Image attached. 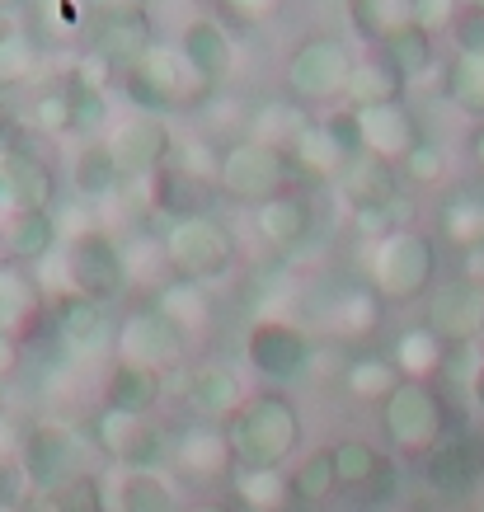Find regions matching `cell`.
<instances>
[{
    "label": "cell",
    "mask_w": 484,
    "mask_h": 512,
    "mask_svg": "<svg viewBox=\"0 0 484 512\" xmlns=\"http://www.w3.org/2000/svg\"><path fill=\"white\" fill-rule=\"evenodd\" d=\"M470 400H475V409L484 414V357L475 362V372H470Z\"/></svg>",
    "instance_id": "cell-54"
},
{
    "label": "cell",
    "mask_w": 484,
    "mask_h": 512,
    "mask_svg": "<svg viewBox=\"0 0 484 512\" xmlns=\"http://www.w3.org/2000/svg\"><path fill=\"white\" fill-rule=\"evenodd\" d=\"M348 160H353V151H348L344 141L329 132L325 118H320V123H306L297 137H292V146H287V165H292V174H301L306 184H329V179H344Z\"/></svg>",
    "instance_id": "cell-23"
},
{
    "label": "cell",
    "mask_w": 484,
    "mask_h": 512,
    "mask_svg": "<svg viewBox=\"0 0 484 512\" xmlns=\"http://www.w3.org/2000/svg\"><path fill=\"white\" fill-rule=\"evenodd\" d=\"M0 5H5V0H0Z\"/></svg>",
    "instance_id": "cell-62"
},
{
    "label": "cell",
    "mask_w": 484,
    "mask_h": 512,
    "mask_svg": "<svg viewBox=\"0 0 484 512\" xmlns=\"http://www.w3.org/2000/svg\"><path fill=\"white\" fill-rule=\"evenodd\" d=\"M160 259L170 264V278L188 282H217L221 273H231L235 264V235L231 226L212 212H188V217H170L165 235H160Z\"/></svg>",
    "instance_id": "cell-4"
},
{
    "label": "cell",
    "mask_w": 484,
    "mask_h": 512,
    "mask_svg": "<svg viewBox=\"0 0 484 512\" xmlns=\"http://www.w3.org/2000/svg\"><path fill=\"white\" fill-rule=\"evenodd\" d=\"M367 287L386 306H409L438 287V245L419 226H400L372 245L367 259Z\"/></svg>",
    "instance_id": "cell-3"
},
{
    "label": "cell",
    "mask_w": 484,
    "mask_h": 512,
    "mask_svg": "<svg viewBox=\"0 0 484 512\" xmlns=\"http://www.w3.org/2000/svg\"><path fill=\"white\" fill-rule=\"evenodd\" d=\"M254 231L268 249H297L311 240L315 231V207L301 188H282L278 198H268L254 207Z\"/></svg>",
    "instance_id": "cell-22"
},
{
    "label": "cell",
    "mask_w": 484,
    "mask_h": 512,
    "mask_svg": "<svg viewBox=\"0 0 484 512\" xmlns=\"http://www.w3.org/2000/svg\"><path fill=\"white\" fill-rule=\"evenodd\" d=\"M156 24L141 0H99L90 15V52L123 76L132 62H141L156 47Z\"/></svg>",
    "instance_id": "cell-10"
},
{
    "label": "cell",
    "mask_w": 484,
    "mask_h": 512,
    "mask_svg": "<svg viewBox=\"0 0 484 512\" xmlns=\"http://www.w3.org/2000/svg\"><path fill=\"white\" fill-rule=\"evenodd\" d=\"M85 461V437L66 423H33L19 437V466L29 475L33 494H52L57 484H66L71 475H80Z\"/></svg>",
    "instance_id": "cell-13"
},
{
    "label": "cell",
    "mask_w": 484,
    "mask_h": 512,
    "mask_svg": "<svg viewBox=\"0 0 484 512\" xmlns=\"http://www.w3.org/2000/svg\"><path fill=\"white\" fill-rule=\"evenodd\" d=\"M287 184H292V165H287L282 151H273L264 141L240 137L217 151V193L221 198L259 207V202L278 198Z\"/></svg>",
    "instance_id": "cell-7"
},
{
    "label": "cell",
    "mask_w": 484,
    "mask_h": 512,
    "mask_svg": "<svg viewBox=\"0 0 484 512\" xmlns=\"http://www.w3.org/2000/svg\"><path fill=\"white\" fill-rule=\"evenodd\" d=\"M466 5H470V10H484V0H466Z\"/></svg>",
    "instance_id": "cell-58"
},
{
    "label": "cell",
    "mask_w": 484,
    "mask_h": 512,
    "mask_svg": "<svg viewBox=\"0 0 484 512\" xmlns=\"http://www.w3.org/2000/svg\"><path fill=\"white\" fill-rule=\"evenodd\" d=\"M179 52H184L188 66L203 76L207 90L221 85V80L231 76V66H235V38H231V29H226L217 15H193L188 19L184 33H179Z\"/></svg>",
    "instance_id": "cell-20"
},
{
    "label": "cell",
    "mask_w": 484,
    "mask_h": 512,
    "mask_svg": "<svg viewBox=\"0 0 484 512\" xmlns=\"http://www.w3.org/2000/svg\"><path fill=\"white\" fill-rule=\"evenodd\" d=\"M386 320V301L362 282V287H348L339 301H334V315H329V329L339 334V339H372L376 329Z\"/></svg>",
    "instance_id": "cell-34"
},
{
    "label": "cell",
    "mask_w": 484,
    "mask_h": 512,
    "mask_svg": "<svg viewBox=\"0 0 484 512\" xmlns=\"http://www.w3.org/2000/svg\"><path fill=\"white\" fill-rule=\"evenodd\" d=\"M358 113V146L376 160L405 165L414 146L423 141V127L409 104H381V109H353Z\"/></svg>",
    "instance_id": "cell-18"
},
{
    "label": "cell",
    "mask_w": 484,
    "mask_h": 512,
    "mask_svg": "<svg viewBox=\"0 0 484 512\" xmlns=\"http://www.w3.org/2000/svg\"><path fill=\"white\" fill-rule=\"evenodd\" d=\"M71 184H76L80 198H109L113 188L123 184V170L113 160L109 141H85L71 160Z\"/></svg>",
    "instance_id": "cell-39"
},
{
    "label": "cell",
    "mask_w": 484,
    "mask_h": 512,
    "mask_svg": "<svg viewBox=\"0 0 484 512\" xmlns=\"http://www.w3.org/2000/svg\"><path fill=\"white\" fill-rule=\"evenodd\" d=\"M29 123H33V132H43V137H66V132H76L71 90H66V85H52V90H43L38 99H33Z\"/></svg>",
    "instance_id": "cell-44"
},
{
    "label": "cell",
    "mask_w": 484,
    "mask_h": 512,
    "mask_svg": "<svg viewBox=\"0 0 484 512\" xmlns=\"http://www.w3.org/2000/svg\"><path fill=\"white\" fill-rule=\"evenodd\" d=\"M47 315H52L57 339H62L71 353H94L104 339H113L104 306H99V301H90V296H80V292H62L57 301H52V311H47Z\"/></svg>",
    "instance_id": "cell-24"
},
{
    "label": "cell",
    "mask_w": 484,
    "mask_h": 512,
    "mask_svg": "<svg viewBox=\"0 0 484 512\" xmlns=\"http://www.w3.org/2000/svg\"><path fill=\"white\" fill-rule=\"evenodd\" d=\"M447 353H452V343H442L428 325L400 329V339L391 343V362L400 381H433L447 367Z\"/></svg>",
    "instance_id": "cell-31"
},
{
    "label": "cell",
    "mask_w": 484,
    "mask_h": 512,
    "mask_svg": "<svg viewBox=\"0 0 484 512\" xmlns=\"http://www.w3.org/2000/svg\"><path fill=\"white\" fill-rule=\"evenodd\" d=\"M90 447L109 456L118 470H160L170 461V433L151 419L99 409L90 419Z\"/></svg>",
    "instance_id": "cell-9"
},
{
    "label": "cell",
    "mask_w": 484,
    "mask_h": 512,
    "mask_svg": "<svg viewBox=\"0 0 484 512\" xmlns=\"http://www.w3.org/2000/svg\"><path fill=\"white\" fill-rule=\"evenodd\" d=\"M438 38L428 29H419L414 19H405L400 29H391L386 33V43H381V52H386V62L400 71L405 80H419V76H428L433 71V62H438Z\"/></svg>",
    "instance_id": "cell-35"
},
{
    "label": "cell",
    "mask_w": 484,
    "mask_h": 512,
    "mask_svg": "<svg viewBox=\"0 0 484 512\" xmlns=\"http://www.w3.org/2000/svg\"><path fill=\"white\" fill-rule=\"evenodd\" d=\"M400 386V372H395L391 353H353L344 362V395L358 404H376L381 409V400L391 395V390Z\"/></svg>",
    "instance_id": "cell-33"
},
{
    "label": "cell",
    "mask_w": 484,
    "mask_h": 512,
    "mask_svg": "<svg viewBox=\"0 0 484 512\" xmlns=\"http://www.w3.org/2000/svg\"><path fill=\"white\" fill-rule=\"evenodd\" d=\"M353 226H358L367 240H386L391 231H400V221H395V207H362V212H353Z\"/></svg>",
    "instance_id": "cell-50"
},
{
    "label": "cell",
    "mask_w": 484,
    "mask_h": 512,
    "mask_svg": "<svg viewBox=\"0 0 484 512\" xmlns=\"http://www.w3.org/2000/svg\"><path fill=\"white\" fill-rule=\"evenodd\" d=\"M29 494H33V484H29V475H24V466H19V456L15 461L0 456V508H19Z\"/></svg>",
    "instance_id": "cell-49"
},
{
    "label": "cell",
    "mask_w": 484,
    "mask_h": 512,
    "mask_svg": "<svg viewBox=\"0 0 484 512\" xmlns=\"http://www.w3.org/2000/svg\"><path fill=\"white\" fill-rule=\"evenodd\" d=\"M231 494L240 508H250V512H292L297 508L292 470L287 466H240L231 475Z\"/></svg>",
    "instance_id": "cell-30"
},
{
    "label": "cell",
    "mask_w": 484,
    "mask_h": 512,
    "mask_svg": "<svg viewBox=\"0 0 484 512\" xmlns=\"http://www.w3.org/2000/svg\"><path fill=\"white\" fill-rule=\"evenodd\" d=\"M226 5H231V10H240L245 19H259V15H268L278 0H226Z\"/></svg>",
    "instance_id": "cell-52"
},
{
    "label": "cell",
    "mask_w": 484,
    "mask_h": 512,
    "mask_svg": "<svg viewBox=\"0 0 484 512\" xmlns=\"http://www.w3.org/2000/svg\"><path fill=\"white\" fill-rule=\"evenodd\" d=\"M0 226H5V259L15 268L43 264L47 254L57 249V240H62L57 212H10Z\"/></svg>",
    "instance_id": "cell-29"
},
{
    "label": "cell",
    "mask_w": 484,
    "mask_h": 512,
    "mask_svg": "<svg viewBox=\"0 0 484 512\" xmlns=\"http://www.w3.org/2000/svg\"><path fill=\"white\" fill-rule=\"evenodd\" d=\"M442 343H475L484 334V278L452 273L428 292V320Z\"/></svg>",
    "instance_id": "cell-15"
},
{
    "label": "cell",
    "mask_w": 484,
    "mask_h": 512,
    "mask_svg": "<svg viewBox=\"0 0 484 512\" xmlns=\"http://www.w3.org/2000/svg\"><path fill=\"white\" fill-rule=\"evenodd\" d=\"M311 357H315L311 334L292 325V320L264 315V320H254L245 329V362L264 381H297V376L311 372Z\"/></svg>",
    "instance_id": "cell-12"
},
{
    "label": "cell",
    "mask_w": 484,
    "mask_h": 512,
    "mask_svg": "<svg viewBox=\"0 0 484 512\" xmlns=\"http://www.w3.org/2000/svg\"><path fill=\"white\" fill-rule=\"evenodd\" d=\"M344 10H348V24H353V33H358L362 43L381 47L386 33L400 29L409 19V0H344Z\"/></svg>",
    "instance_id": "cell-41"
},
{
    "label": "cell",
    "mask_w": 484,
    "mask_h": 512,
    "mask_svg": "<svg viewBox=\"0 0 484 512\" xmlns=\"http://www.w3.org/2000/svg\"><path fill=\"white\" fill-rule=\"evenodd\" d=\"M123 90L141 113H160V118H165V113H174V109L198 104L207 94V85H203V76L188 66L179 43H156L141 62H132L123 71Z\"/></svg>",
    "instance_id": "cell-6"
},
{
    "label": "cell",
    "mask_w": 484,
    "mask_h": 512,
    "mask_svg": "<svg viewBox=\"0 0 484 512\" xmlns=\"http://www.w3.org/2000/svg\"><path fill=\"white\" fill-rule=\"evenodd\" d=\"M38 503H43V512H109V489L99 475L80 470L66 484H57L52 494H38Z\"/></svg>",
    "instance_id": "cell-42"
},
{
    "label": "cell",
    "mask_w": 484,
    "mask_h": 512,
    "mask_svg": "<svg viewBox=\"0 0 484 512\" xmlns=\"http://www.w3.org/2000/svg\"><path fill=\"white\" fill-rule=\"evenodd\" d=\"M433 480L442 484V489H466L470 484V461H466V451H433Z\"/></svg>",
    "instance_id": "cell-48"
},
{
    "label": "cell",
    "mask_w": 484,
    "mask_h": 512,
    "mask_svg": "<svg viewBox=\"0 0 484 512\" xmlns=\"http://www.w3.org/2000/svg\"><path fill=\"white\" fill-rule=\"evenodd\" d=\"M287 470H292V494H297V503H306V508H320V503H329V498L339 494L334 447H311Z\"/></svg>",
    "instance_id": "cell-38"
},
{
    "label": "cell",
    "mask_w": 484,
    "mask_h": 512,
    "mask_svg": "<svg viewBox=\"0 0 484 512\" xmlns=\"http://www.w3.org/2000/svg\"><path fill=\"white\" fill-rule=\"evenodd\" d=\"M400 170H405L419 188H433V184H442V179H447V151H442L438 141L423 137L419 146H414V156H409Z\"/></svg>",
    "instance_id": "cell-46"
},
{
    "label": "cell",
    "mask_w": 484,
    "mask_h": 512,
    "mask_svg": "<svg viewBox=\"0 0 484 512\" xmlns=\"http://www.w3.org/2000/svg\"><path fill=\"white\" fill-rule=\"evenodd\" d=\"M109 508L118 512H184L179 489L165 470H118L109 484Z\"/></svg>",
    "instance_id": "cell-27"
},
{
    "label": "cell",
    "mask_w": 484,
    "mask_h": 512,
    "mask_svg": "<svg viewBox=\"0 0 484 512\" xmlns=\"http://www.w3.org/2000/svg\"><path fill=\"white\" fill-rule=\"evenodd\" d=\"M170 466L179 470L188 484H231L240 461H235L226 423L188 419L179 433H170Z\"/></svg>",
    "instance_id": "cell-14"
},
{
    "label": "cell",
    "mask_w": 484,
    "mask_h": 512,
    "mask_svg": "<svg viewBox=\"0 0 484 512\" xmlns=\"http://www.w3.org/2000/svg\"><path fill=\"white\" fill-rule=\"evenodd\" d=\"M339 184H344V198L353 202V212H362V207H395L400 202V165L358 151L348 160Z\"/></svg>",
    "instance_id": "cell-26"
},
{
    "label": "cell",
    "mask_w": 484,
    "mask_h": 512,
    "mask_svg": "<svg viewBox=\"0 0 484 512\" xmlns=\"http://www.w3.org/2000/svg\"><path fill=\"white\" fill-rule=\"evenodd\" d=\"M0 254H5V226H0Z\"/></svg>",
    "instance_id": "cell-59"
},
{
    "label": "cell",
    "mask_w": 484,
    "mask_h": 512,
    "mask_svg": "<svg viewBox=\"0 0 484 512\" xmlns=\"http://www.w3.org/2000/svg\"><path fill=\"white\" fill-rule=\"evenodd\" d=\"M456 52H484V10H461V19L452 24Z\"/></svg>",
    "instance_id": "cell-51"
},
{
    "label": "cell",
    "mask_w": 484,
    "mask_h": 512,
    "mask_svg": "<svg viewBox=\"0 0 484 512\" xmlns=\"http://www.w3.org/2000/svg\"><path fill=\"white\" fill-rule=\"evenodd\" d=\"M47 315V292L29 268L0 264V339L24 343Z\"/></svg>",
    "instance_id": "cell-21"
},
{
    "label": "cell",
    "mask_w": 484,
    "mask_h": 512,
    "mask_svg": "<svg viewBox=\"0 0 484 512\" xmlns=\"http://www.w3.org/2000/svg\"><path fill=\"white\" fill-rule=\"evenodd\" d=\"M127 273H132V264H127L123 245L109 231H76L66 240V278H71V292L109 306L113 296L127 292Z\"/></svg>",
    "instance_id": "cell-11"
},
{
    "label": "cell",
    "mask_w": 484,
    "mask_h": 512,
    "mask_svg": "<svg viewBox=\"0 0 484 512\" xmlns=\"http://www.w3.org/2000/svg\"><path fill=\"white\" fill-rule=\"evenodd\" d=\"M240 466H292L301 456V409L282 390H259L226 423Z\"/></svg>",
    "instance_id": "cell-1"
},
{
    "label": "cell",
    "mask_w": 484,
    "mask_h": 512,
    "mask_svg": "<svg viewBox=\"0 0 484 512\" xmlns=\"http://www.w3.org/2000/svg\"><path fill=\"white\" fill-rule=\"evenodd\" d=\"M409 80L386 62V52L372 47L362 52L358 66H353V80H348V109H381V104H405Z\"/></svg>",
    "instance_id": "cell-28"
},
{
    "label": "cell",
    "mask_w": 484,
    "mask_h": 512,
    "mask_svg": "<svg viewBox=\"0 0 484 512\" xmlns=\"http://www.w3.org/2000/svg\"><path fill=\"white\" fill-rule=\"evenodd\" d=\"M480 512H484V503H480Z\"/></svg>",
    "instance_id": "cell-61"
},
{
    "label": "cell",
    "mask_w": 484,
    "mask_h": 512,
    "mask_svg": "<svg viewBox=\"0 0 484 512\" xmlns=\"http://www.w3.org/2000/svg\"><path fill=\"white\" fill-rule=\"evenodd\" d=\"M160 381H165V376L113 362V372L104 376V409L151 419V414H156V404H160V395H165V386H160Z\"/></svg>",
    "instance_id": "cell-32"
},
{
    "label": "cell",
    "mask_w": 484,
    "mask_h": 512,
    "mask_svg": "<svg viewBox=\"0 0 484 512\" xmlns=\"http://www.w3.org/2000/svg\"><path fill=\"white\" fill-rule=\"evenodd\" d=\"M442 90L461 113L470 118H484V52H452L447 62V76H442Z\"/></svg>",
    "instance_id": "cell-40"
},
{
    "label": "cell",
    "mask_w": 484,
    "mask_h": 512,
    "mask_svg": "<svg viewBox=\"0 0 484 512\" xmlns=\"http://www.w3.org/2000/svg\"><path fill=\"white\" fill-rule=\"evenodd\" d=\"M470 160H475V165L484 170V123L475 127V137H470Z\"/></svg>",
    "instance_id": "cell-55"
},
{
    "label": "cell",
    "mask_w": 484,
    "mask_h": 512,
    "mask_svg": "<svg viewBox=\"0 0 484 512\" xmlns=\"http://www.w3.org/2000/svg\"><path fill=\"white\" fill-rule=\"evenodd\" d=\"M353 47L334 33H306L287 62H282V85L287 99L301 109H339L348 99V80H353Z\"/></svg>",
    "instance_id": "cell-2"
},
{
    "label": "cell",
    "mask_w": 484,
    "mask_h": 512,
    "mask_svg": "<svg viewBox=\"0 0 484 512\" xmlns=\"http://www.w3.org/2000/svg\"><path fill=\"white\" fill-rule=\"evenodd\" d=\"M38 76V43L19 29H0V90H15Z\"/></svg>",
    "instance_id": "cell-43"
},
{
    "label": "cell",
    "mask_w": 484,
    "mask_h": 512,
    "mask_svg": "<svg viewBox=\"0 0 484 512\" xmlns=\"http://www.w3.org/2000/svg\"><path fill=\"white\" fill-rule=\"evenodd\" d=\"M438 231L447 235V245L466 249V254H480L484 249V198L480 193H452V198L438 207Z\"/></svg>",
    "instance_id": "cell-37"
},
{
    "label": "cell",
    "mask_w": 484,
    "mask_h": 512,
    "mask_svg": "<svg viewBox=\"0 0 484 512\" xmlns=\"http://www.w3.org/2000/svg\"><path fill=\"white\" fill-rule=\"evenodd\" d=\"M334 470H339V489L367 494L386 475V456L367 437H344V442H334Z\"/></svg>",
    "instance_id": "cell-36"
},
{
    "label": "cell",
    "mask_w": 484,
    "mask_h": 512,
    "mask_svg": "<svg viewBox=\"0 0 484 512\" xmlns=\"http://www.w3.org/2000/svg\"><path fill=\"white\" fill-rule=\"evenodd\" d=\"M461 10H466V0H409V19H414L419 29H428L433 38H438V33H452Z\"/></svg>",
    "instance_id": "cell-47"
},
{
    "label": "cell",
    "mask_w": 484,
    "mask_h": 512,
    "mask_svg": "<svg viewBox=\"0 0 484 512\" xmlns=\"http://www.w3.org/2000/svg\"><path fill=\"white\" fill-rule=\"evenodd\" d=\"M250 400V390L235 367L226 362H203L184 376V409L198 423H231Z\"/></svg>",
    "instance_id": "cell-17"
},
{
    "label": "cell",
    "mask_w": 484,
    "mask_h": 512,
    "mask_svg": "<svg viewBox=\"0 0 484 512\" xmlns=\"http://www.w3.org/2000/svg\"><path fill=\"white\" fill-rule=\"evenodd\" d=\"M184 348H188V339L151 301L123 311V320L113 329V353H118V362H123V367H141V372H156V376L174 372V367L184 362Z\"/></svg>",
    "instance_id": "cell-8"
},
{
    "label": "cell",
    "mask_w": 484,
    "mask_h": 512,
    "mask_svg": "<svg viewBox=\"0 0 484 512\" xmlns=\"http://www.w3.org/2000/svg\"><path fill=\"white\" fill-rule=\"evenodd\" d=\"M184 512H231L226 503H212V498H198V503H184Z\"/></svg>",
    "instance_id": "cell-56"
},
{
    "label": "cell",
    "mask_w": 484,
    "mask_h": 512,
    "mask_svg": "<svg viewBox=\"0 0 484 512\" xmlns=\"http://www.w3.org/2000/svg\"><path fill=\"white\" fill-rule=\"evenodd\" d=\"M104 141H109V151L123 174H160L170 165V151H174L170 123L160 113H141V109L132 118H123Z\"/></svg>",
    "instance_id": "cell-16"
},
{
    "label": "cell",
    "mask_w": 484,
    "mask_h": 512,
    "mask_svg": "<svg viewBox=\"0 0 484 512\" xmlns=\"http://www.w3.org/2000/svg\"><path fill=\"white\" fill-rule=\"evenodd\" d=\"M447 400H442L433 381H400V386L381 400V433L400 456H433L447 442Z\"/></svg>",
    "instance_id": "cell-5"
},
{
    "label": "cell",
    "mask_w": 484,
    "mask_h": 512,
    "mask_svg": "<svg viewBox=\"0 0 484 512\" xmlns=\"http://www.w3.org/2000/svg\"><path fill=\"white\" fill-rule=\"evenodd\" d=\"M151 306H156L165 320H170L188 343L203 339L207 329H212V296H207L203 282H188V278H165L151 296Z\"/></svg>",
    "instance_id": "cell-25"
},
{
    "label": "cell",
    "mask_w": 484,
    "mask_h": 512,
    "mask_svg": "<svg viewBox=\"0 0 484 512\" xmlns=\"http://www.w3.org/2000/svg\"><path fill=\"white\" fill-rule=\"evenodd\" d=\"M353 512H376V508H353Z\"/></svg>",
    "instance_id": "cell-60"
},
{
    "label": "cell",
    "mask_w": 484,
    "mask_h": 512,
    "mask_svg": "<svg viewBox=\"0 0 484 512\" xmlns=\"http://www.w3.org/2000/svg\"><path fill=\"white\" fill-rule=\"evenodd\" d=\"M57 170L33 151H5L0 156V202L10 212H52L57 202Z\"/></svg>",
    "instance_id": "cell-19"
},
{
    "label": "cell",
    "mask_w": 484,
    "mask_h": 512,
    "mask_svg": "<svg viewBox=\"0 0 484 512\" xmlns=\"http://www.w3.org/2000/svg\"><path fill=\"white\" fill-rule=\"evenodd\" d=\"M470 273H475V278H484V249L475 254V259H470Z\"/></svg>",
    "instance_id": "cell-57"
},
{
    "label": "cell",
    "mask_w": 484,
    "mask_h": 512,
    "mask_svg": "<svg viewBox=\"0 0 484 512\" xmlns=\"http://www.w3.org/2000/svg\"><path fill=\"white\" fill-rule=\"evenodd\" d=\"M19 367V343L15 339H0V376H10Z\"/></svg>",
    "instance_id": "cell-53"
},
{
    "label": "cell",
    "mask_w": 484,
    "mask_h": 512,
    "mask_svg": "<svg viewBox=\"0 0 484 512\" xmlns=\"http://www.w3.org/2000/svg\"><path fill=\"white\" fill-rule=\"evenodd\" d=\"M71 109H76V132H99L109 123V90H94V85H80L71 80Z\"/></svg>",
    "instance_id": "cell-45"
}]
</instances>
